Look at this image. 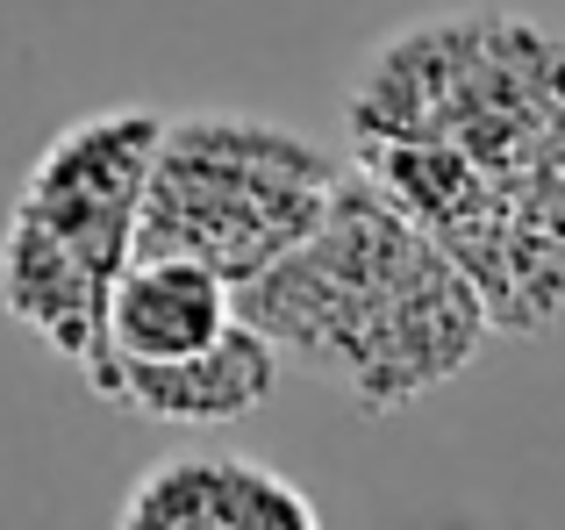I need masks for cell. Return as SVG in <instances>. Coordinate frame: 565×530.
I'll use <instances>...</instances> for the list:
<instances>
[{"instance_id":"4","label":"cell","mask_w":565,"mask_h":530,"mask_svg":"<svg viewBox=\"0 0 565 530\" xmlns=\"http://www.w3.org/2000/svg\"><path fill=\"white\" fill-rule=\"evenodd\" d=\"M344 158L279 115L186 108L166 115L137 209V252L201 258L230 287L265 273L316 230Z\"/></svg>"},{"instance_id":"3","label":"cell","mask_w":565,"mask_h":530,"mask_svg":"<svg viewBox=\"0 0 565 530\" xmlns=\"http://www.w3.org/2000/svg\"><path fill=\"white\" fill-rule=\"evenodd\" d=\"M166 108H94L36 151L0 223V316L22 322L51 359L100 351L108 287L137 252V209Z\"/></svg>"},{"instance_id":"5","label":"cell","mask_w":565,"mask_h":530,"mask_svg":"<svg viewBox=\"0 0 565 530\" xmlns=\"http://www.w3.org/2000/svg\"><path fill=\"white\" fill-rule=\"evenodd\" d=\"M279 373H287L279 351L244 316L222 337H207L201 351H180V359H115V351H100V359L79 365L94 402L122 409V416H143V423H180V431L244 423L250 409L273 402Z\"/></svg>"},{"instance_id":"6","label":"cell","mask_w":565,"mask_h":530,"mask_svg":"<svg viewBox=\"0 0 565 530\" xmlns=\"http://www.w3.org/2000/svg\"><path fill=\"white\" fill-rule=\"evenodd\" d=\"M122 530H322V509L301 480L250 452H166L129 480Z\"/></svg>"},{"instance_id":"1","label":"cell","mask_w":565,"mask_h":530,"mask_svg":"<svg viewBox=\"0 0 565 530\" xmlns=\"http://www.w3.org/2000/svg\"><path fill=\"white\" fill-rule=\"evenodd\" d=\"M344 158L380 180L509 337L565 322V29L437 8L386 29L344 86Z\"/></svg>"},{"instance_id":"7","label":"cell","mask_w":565,"mask_h":530,"mask_svg":"<svg viewBox=\"0 0 565 530\" xmlns=\"http://www.w3.org/2000/svg\"><path fill=\"white\" fill-rule=\"evenodd\" d=\"M230 322H236V287L222 273L172 252H129V265L108 287L100 351H115V359H180V351H201L207 337H222Z\"/></svg>"},{"instance_id":"2","label":"cell","mask_w":565,"mask_h":530,"mask_svg":"<svg viewBox=\"0 0 565 530\" xmlns=\"http://www.w3.org/2000/svg\"><path fill=\"white\" fill-rule=\"evenodd\" d=\"M236 316L337 388L359 416H401L451 388L494 337L487 301L437 237L344 158L316 230L236 287Z\"/></svg>"}]
</instances>
